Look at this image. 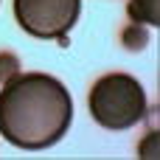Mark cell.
Wrapping results in <instances>:
<instances>
[{"mask_svg": "<svg viewBox=\"0 0 160 160\" xmlns=\"http://www.w3.org/2000/svg\"><path fill=\"white\" fill-rule=\"evenodd\" d=\"M73 121V98L51 73H17L0 87V138L25 152L51 149Z\"/></svg>", "mask_w": 160, "mask_h": 160, "instance_id": "6da1fadb", "label": "cell"}, {"mask_svg": "<svg viewBox=\"0 0 160 160\" xmlns=\"http://www.w3.org/2000/svg\"><path fill=\"white\" fill-rule=\"evenodd\" d=\"M93 121L107 132H127L149 112L143 84L129 73H107L96 79L87 96Z\"/></svg>", "mask_w": 160, "mask_h": 160, "instance_id": "7a4b0ae2", "label": "cell"}, {"mask_svg": "<svg viewBox=\"0 0 160 160\" xmlns=\"http://www.w3.org/2000/svg\"><path fill=\"white\" fill-rule=\"evenodd\" d=\"M82 0H14L17 25L34 39H62L76 25Z\"/></svg>", "mask_w": 160, "mask_h": 160, "instance_id": "3957f363", "label": "cell"}, {"mask_svg": "<svg viewBox=\"0 0 160 160\" xmlns=\"http://www.w3.org/2000/svg\"><path fill=\"white\" fill-rule=\"evenodd\" d=\"M129 20L141 25H160V0H129Z\"/></svg>", "mask_w": 160, "mask_h": 160, "instance_id": "277c9868", "label": "cell"}, {"mask_svg": "<svg viewBox=\"0 0 160 160\" xmlns=\"http://www.w3.org/2000/svg\"><path fill=\"white\" fill-rule=\"evenodd\" d=\"M121 42H124V48H129V51H143V48H146V42H149L146 28H143L141 22L127 25V28H124V34H121Z\"/></svg>", "mask_w": 160, "mask_h": 160, "instance_id": "5b68a950", "label": "cell"}, {"mask_svg": "<svg viewBox=\"0 0 160 160\" xmlns=\"http://www.w3.org/2000/svg\"><path fill=\"white\" fill-rule=\"evenodd\" d=\"M17 73H20V59L14 53H8V51H0V84L8 82Z\"/></svg>", "mask_w": 160, "mask_h": 160, "instance_id": "8992f818", "label": "cell"}, {"mask_svg": "<svg viewBox=\"0 0 160 160\" xmlns=\"http://www.w3.org/2000/svg\"><path fill=\"white\" fill-rule=\"evenodd\" d=\"M160 152H158V132H149V138L141 143V158H149V160H155Z\"/></svg>", "mask_w": 160, "mask_h": 160, "instance_id": "52a82bcc", "label": "cell"}]
</instances>
